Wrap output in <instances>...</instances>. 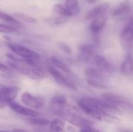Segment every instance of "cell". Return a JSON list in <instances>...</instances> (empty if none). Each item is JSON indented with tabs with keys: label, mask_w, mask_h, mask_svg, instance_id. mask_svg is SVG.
I'll use <instances>...</instances> for the list:
<instances>
[{
	"label": "cell",
	"mask_w": 133,
	"mask_h": 132,
	"mask_svg": "<svg viewBox=\"0 0 133 132\" xmlns=\"http://www.w3.org/2000/svg\"><path fill=\"white\" fill-rule=\"evenodd\" d=\"M65 5L69 9V11L72 13V16L77 15L80 11L78 0H65Z\"/></svg>",
	"instance_id": "obj_20"
},
{
	"label": "cell",
	"mask_w": 133,
	"mask_h": 132,
	"mask_svg": "<svg viewBox=\"0 0 133 132\" xmlns=\"http://www.w3.org/2000/svg\"><path fill=\"white\" fill-rule=\"evenodd\" d=\"M68 18L66 17H63L61 16H53L50 19H48V23L51 25H61L67 22Z\"/></svg>",
	"instance_id": "obj_25"
},
{
	"label": "cell",
	"mask_w": 133,
	"mask_h": 132,
	"mask_svg": "<svg viewBox=\"0 0 133 132\" xmlns=\"http://www.w3.org/2000/svg\"><path fill=\"white\" fill-rule=\"evenodd\" d=\"M59 47L62 49V51H63L65 53L69 54H72V49H71V47L69 45H67V44H65L64 43H62V44H59Z\"/></svg>",
	"instance_id": "obj_28"
},
{
	"label": "cell",
	"mask_w": 133,
	"mask_h": 132,
	"mask_svg": "<svg viewBox=\"0 0 133 132\" xmlns=\"http://www.w3.org/2000/svg\"><path fill=\"white\" fill-rule=\"evenodd\" d=\"M84 75L87 77V81L89 86L98 89L108 88V81L104 75V72L98 68L93 67L87 68L84 70Z\"/></svg>",
	"instance_id": "obj_3"
},
{
	"label": "cell",
	"mask_w": 133,
	"mask_h": 132,
	"mask_svg": "<svg viewBox=\"0 0 133 132\" xmlns=\"http://www.w3.org/2000/svg\"><path fill=\"white\" fill-rule=\"evenodd\" d=\"M0 19L5 21V22H9V23H11L14 25H21L20 22L16 19V18H14L12 17V16L5 13V12H3L2 11H0Z\"/></svg>",
	"instance_id": "obj_24"
},
{
	"label": "cell",
	"mask_w": 133,
	"mask_h": 132,
	"mask_svg": "<svg viewBox=\"0 0 133 132\" xmlns=\"http://www.w3.org/2000/svg\"><path fill=\"white\" fill-rule=\"evenodd\" d=\"M49 64L66 74H72V70H71L70 67L66 63H65L62 60H61L60 58H58L55 56H52L50 58Z\"/></svg>",
	"instance_id": "obj_17"
},
{
	"label": "cell",
	"mask_w": 133,
	"mask_h": 132,
	"mask_svg": "<svg viewBox=\"0 0 133 132\" xmlns=\"http://www.w3.org/2000/svg\"><path fill=\"white\" fill-rule=\"evenodd\" d=\"M102 99L110 103L111 105L118 109L121 112L122 110H132V104L127 100L125 97L113 93H104L102 94Z\"/></svg>",
	"instance_id": "obj_5"
},
{
	"label": "cell",
	"mask_w": 133,
	"mask_h": 132,
	"mask_svg": "<svg viewBox=\"0 0 133 132\" xmlns=\"http://www.w3.org/2000/svg\"><path fill=\"white\" fill-rule=\"evenodd\" d=\"M121 72L126 76H129L133 73V56L129 52L121 64Z\"/></svg>",
	"instance_id": "obj_16"
},
{
	"label": "cell",
	"mask_w": 133,
	"mask_h": 132,
	"mask_svg": "<svg viewBox=\"0 0 133 132\" xmlns=\"http://www.w3.org/2000/svg\"><path fill=\"white\" fill-rule=\"evenodd\" d=\"M8 106L10 107V109L12 111H14L15 113H16L18 114L23 115V116H26V117H28L39 116V113L37 112L36 110H34L30 107H23V106L17 103H15L14 101L10 103Z\"/></svg>",
	"instance_id": "obj_13"
},
{
	"label": "cell",
	"mask_w": 133,
	"mask_h": 132,
	"mask_svg": "<svg viewBox=\"0 0 133 132\" xmlns=\"http://www.w3.org/2000/svg\"><path fill=\"white\" fill-rule=\"evenodd\" d=\"M79 132H104L101 130H99L97 128H94L93 126H88V127H84L81 128Z\"/></svg>",
	"instance_id": "obj_27"
},
{
	"label": "cell",
	"mask_w": 133,
	"mask_h": 132,
	"mask_svg": "<svg viewBox=\"0 0 133 132\" xmlns=\"http://www.w3.org/2000/svg\"><path fill=\"white\" fill-rule=\"evenodd\" d=\"M77 104L86 114L100 121L106 123L118 121V118L115 115L108 113L103 109L100 99L88 96L83 97L78 100Z\"/></svg>",
	"instance_id": "obj_2"
},
{
	"label": "cell",
	"mask_w": 133,
	"mask_h": 132,
	"mask_svg": "<svg viewBox=\"0 0 133 132\" xmlns=\"http://www.w3.org/2000/svg\"><path fill=\"white\" fill-rule=\"evenodd\" d=\"M60 117L63 118L65 121H68L71 124L76 126V127H79L80 128L93 125V123L90 121L84 118L83 117H82L81 115L77 114L76 111L72 110L68 106L64 110V111L61 114Z\"/></svg>",
	"instance_id": "obj_4"
},
{
	"label": "cell",
	"mask_w": 133,
	"mask_h": 132,
	"mask_svg": "<svg viewBox=\"0 0 133 132\" xmlns=\"http://www.w3.org/2000/svg\"><path fill=\"white\" fill-rule=\"evenodd\" d=\"M15 16L16 19H21L24 22H26L28 23H37V19L34 17L22 14V13H18V14H15Z\"/></svg>",
	"instance_id": "obj_26"
},
{
	"label": "cell",
	"mask_w": 133,
	"mask_h": 132,
	"mask_svg": "<svg viewBox=\"0 0 133 132\" xmlns=\"http://www.w3.org/2000/svg\"><path fill=\"white\" fill-rule=\"evenodd\" d=\"M87 2H89V3H95V2H97L98 0H86Z\"/></svg>",
	"instance_id": "obj_31"
},
{
	"label": "cell",
	"mask_w": 133,
	"mask_h": 132,
	"mask_svg": "<svg viewBox=\"0 0 133 132\" xmlns=\"http://www.w3.org/2000/svg\"><path fill=\"white\" fill-rule=\"evenodd\" d=\"M6 45L9 47V49L16 55L21 57V58H35V59H41V55L36 52L35 51L28 48L26 46H23L22 44H17L13 41H8L6 42Z\"/></svg>",
	"instance_id": "obj_6"
},
{
	"label": "cell",
	"mask_w": 133,
	"mask_h": 132,
	"mask_svg": "<svg viewBox=\"0 0 133 132\" xmlns=\"http://www.w3.org/2000/svg\"><path fill=\"white\" fill-rule=\"evenodd\" d=\"M0 132H26L22 129H15L12 131H5V130H0Z\"/></svg>",
	"instance_id": "obj_30"
},
{
	"label": "cell",
	"mask_w": 133,
	"mask_h": 132,
	"mask_svg": "<svg viewBox=\"0 0 133 132\" xmlns=\"http://www.w3.org/2000/svg\"><path fill=\"white\" fill-rule=\"evenodd\" d=\"M125 132H132V131H125Z\"/></svg>",
	"instance_id": "obj_32"
},
{
	"label": "cell",
	"mask_w": 133,
	"mask_h": 132,
	"mask_svg": "<svg viewBox=\"0 0 133 132\" xmlns=\"http://www.w3.org/2000/svg\"><path fill=\"white\" fill-rule=\"evenodd\" d=\"M67 107V100L63 94L55 95L50 101L49 110L51 112L58 117L61 116L64 110Z\"/></svg>",
	"instance_id": "obj_11"
},
{
	"label": "cell",
	"mask_w": 133,
	"mask_h": 132,
	"mask_svg": "<svg viewBox=\"0 0 133 132\" xmlns=\"http://www.w3.org/2000/svg\"><path fill=\"white\" fill-rule=\"evenodd\" d=\"M19 29L14 25H7L0 23V33L5 34H12V33H19Z\"/></svg>",
	"instance_id": "obj_22"
},
{
	"label": "cell",
	"mask_w": 133,
	"mask_h": 132,
	"mask_svg": "<svg viewBox=\"0 0 133 132\" xmlns=\"http://www.w3.org/2000/svg\"><path fill=\"white\" fill-rule=\"evenodd\" d=\"M27 121H29L30 124L33 125H36V126H45L50 124V121L48 119L40 117L38 116L30 117Z\"/></svg>",
	"instance_id": "obj_23"
},
{
	"label": "cell",
	"mask_w": 133,
	"mask_h": 132,
	"mask_svg": "<svg viewBox=\"0 0 133 132\" xmlns=\"http://www.w3.org/2000/svg\"><path fill=\"white\" fill-rule=\"evenodd\" d=\"M19 88L13 86H0V109L13 102L19 93Z\"/></svg>",
	"instance_id": "obj_7"
},
{
	"label": "cell",
	"mask_w": 133,
	"mask_h": 132,
	"mask_svg": "<svg viewBox=\"0 0 133 132\" xmlns=\"http://www.w3.org/2000/svg\"><path fill=\"white\" fill-rule=\"evenodd\" d=\"M130 10V2L129 0H123L118 5H117L111 12L113 16H119L123 14L129 12Z\"/></svg>",
	"instance_id": "obj_18"
},
{
	"label": "cell",
	"mask_w": 133,
	"mask_h": 132,
	"mask_svg": "<svg viewBox=\"0 0 133 132\" xmlns=\"http://www.w3.org/2000/svg\"><path fill=\"white\" fill-rule=\"evenodd\" d=\"M108 7H109V4H108V3L100 4V5H97L96 7L89 10L86 13L84 18L86 20H91L97 17H99V16L104 15L107 12V10L108 9Z\"/></svg>",
	"instance_id": "obj_14"
},
{
	"label": "cell",
	"mask_w": 133,
	"mask_h": 132,
	"mask_svg": "<svg viewBox=\"0 0 133 132\" xmlns=\"http://www.w3.org/2000/svg\"><path fill=\"white\" fill-rule=\"evenodd\" d=\"M9 70V67L6 66L5 65L2 64V62H0V71L2 72H6Z\"/></svg>",
	"instance_id": "obj_29"
},
{
	"label": "cell",
	"mask_w": 133,
	"mask_h": 132,
	"mask_svg": "<svg viewBox=\"0 0 133 132\" xmlns=\"http://www.w3.org/2000/svg\"><path fill=\"white\" fill-rule=\"evenodd\" d=\"M50 130L52 132H62L65 128V123L60 119H54L50 121Z\"/></svg>",
	"instance_id": "obj_21"
},
{
	"label": "cell",
	"mask_w": 133,
	"mask_h": 132,
	"mask_svg": "<svg viewBox=\"0 0 133 132\" xmlns=\"http://www.w3.org/2000/svg\"><path fill=\"white\" fill-rule=\"evenodd\" d=\"M7 63L11 68L33 80H41L46 73L40 62L41 59L26 58L14 54H7Z\"/></svg>",
	"instance_id": "obj_1"
},
{
	"label": "cell",
	"mask_w": 133,
	"mask_h": 132,
	"mask_svg": "<svg viewBox=\"0 0 133 132\" xmlns=\"http://www.w3.org/2000/svg\"><path fill=\"white\" fill-rule=\"evenodd\" d=\"M93 63L95 65L97 68L104 73H110L113 71L112 65L104 57L98 54L97 53H96L94 56Z\"/></svg>",
	"instance_id": "obj_12"
},
{
	"label": "cell",
	"mask_w": 133,
	"mask_h": 132,
	"mask_svg": "<svg viewBox=\"0 0 133 132\" xmlns=\"http://www.w3.org/2000/svg\"><path fill=\"white\" fill-rule=\"evenodd\" d=\"M107 21L108 18L104 15H102L99 17L92 19V22L90 24V30L94 35L99 34L101 32V30L104 28Z\"/></svg>",
	"instance_id": "obj_15"
},
{
	"label": "cell",
	"mask_w": 133,
	"mask_h": 132,
	"mask_svg": "<svg viewBox=\"0 0 133 132\" xmlns=\"http://www.w3.org/2000/svg\"><path fill=\"white\" fill-rule=\"evenodd\" d=\"M53 11L58 14V16H63V17H71L72 16V13L69 11V9L66 8L65 4L62 3H56L53 5Z\"/></svg>",
	"instance_id": "obj_19"
},
{
	"label": "cell",
	"mask_w": 133,
	"mask_h": 132,
	"mask_svg": "<svg viewBox=\"0 0 133 132\" xmlns=\"http://www.w3.org/2000/svg\"><path fill=\"white\" fill-rule=\"evenodd\" d=\"M48 70L49 73L51 74V75L53 77L54 80L59 86H61L64 88L72 89V90H77V86H76V84L71 79H69L68 77L65 76L60 72V70L55 68L54 66H52L50 64L48 66Z\"/></svg>",
	"instance_id": "obj_8"
},
{
	"label": "cell",
	"mask_w": 133,
	"mask_h": 132,
	"mask_svg": "<svg viewBox=\"0 0 133 132\" xmlns=\"http://www.w3.org/2000/svg\"><path fill=\"white\" fill-rule=\"evenodd\" d=\"M121 44L122 48L128 51L132 49L133 44V17L125 24L121 32Z\"/></svg>",
	"instance_id": "obj_9"
},
{
	"label": "cell",
	"mask_w": 133,
	"mask_h": 132,
	"mask_svg": "<svg viewBox=\"0 0 133 132\" xmlns=\"http://www.w3.org/2000/svg\"><path fill=\"white\" fill-rule=\"evenodd\" d=\"M21 100L24 105L31 109H41L45 105V100L43 96L33 95L28 92H25L22 94Z\"/></svg>",
	"instance_id": "obj_10"
}]
</instances>
